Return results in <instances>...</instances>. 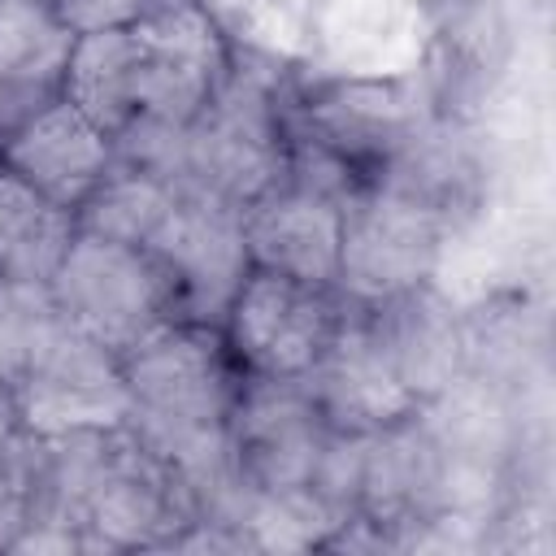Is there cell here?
<instances>
[{"mask_svg": "<svg viewBox=\"0 0 556 556\" xmlns=\"http://www.w3.org/2000/svg\"><path fill=\"white\" fill-rule=\"evenodd\" d=\"M452 222L395 182H369L343 204L334 291L348 304H382L434 282Z\"/></svg>", "mask_w": 556, "mask_h": 556, "instance_id": "cell-1", "label": "cell"}, {"mask_svg": "<svg viewBox=\"0 0 556 556\" xmlns=\"http://www.w3.org/2000/svg\"><path fill=\"white\" fill-rule=\"evenodd\" d=\"M48 287L65 321L117 356L156 326L174 321V287L161 261L148 248L113 243L87 230L74 235Z\"/></svg>", "mask_w": 556, "mask_h": 556, "instance_id": "cell-2", "label": "cell"}, {"mask_svg": "<svg viewBox=\"0 0 556 556\" xmlns=\"http://www.w3.org/2000/svg\"><path fill=\"white\" fill-rule=\"evenodd\" d=\"M348 300L334 287L252 269L226 308L222 339L252 378H304L334 343Z\"/></svg>", "mask_w": 556, "mask_h": 556, "instance_id": "cell-3", "label": "cell"}, {"mask_svg": "<svg viewBox=\"0 0 556 556\" xmlns=\"http://www.w3.org/2000/svg\"><path fill=\"white\" fill-rule=\"evenodd\" d=\"M195 521V508L174 469L152 456L126 426L109 434L104 460L83 504V534L91 552L174 547Z\"/></svg>", "mask_w": 556, "mask_h": 556, "instance_id": "cell-4", "label": "cell"}, {"mask_svg": "<svg viewBox=\"0 0 556 556\" xmlns=\"http://www.w3.org/2000/svg\"><path fill=\"white\" fill-rule=\"evenodd\" d=\"M9 391L22 430L39 439L70 430H117L126 426L130 408L122 356L70 321Z\"/></svg>", "mask_w": 556, "mask_h": 556, "instance_id": "cell-5", "label": "cell"}, {"mask_svg": "<svg viewBox=\"0 0 556 556\" xmlns=\"http://www.w3.org/2000/svg\"><path fill=\"white\" fill-rule=\"evenodd\" d=\"M447 473V456L421 413L374 430L365 443L361 513L352 526L374 530L378 543H417L421 530L452 521Z\"/></svg>", "mask_w": 556, "mask_h": 556, "instance_id": "cell-6", "label": "cell"}, {"mask_svg": "<svg viewBox=\"0 0 556 556\" xmlns=\"http://www.w3.org/2000/svg\"><path fill=\"white\" fill-rule=\"evenodd\" d=\"M330 426L300 378H239L226 439L248 491H300L321 456Z\"/></svg>", "mask_w": 556, "mask_h": 556, "instance_id": "cell-7", "label": "cell"}, {"mask_svg": "<svg viewBox=\"0 0 556 556\" xmlns=\"http://www.w3.org/2000/svg\"><path fill=\"white\" fill-rule=\"evenodd\" d=\"M148 252L161 261L174 287V317L222 330L230 300L252 274V252L243 239V208L182 195L169 226Z\"/></svg>", "mask_w": 556, "mask_h": 556, "instance_id": "cell-8", "label": "cell"}, {"mask_svg": "<svg viewBox=\"0 0 556 556\" xmlns=\"http://www.w3.org/2000/svg\"><path fill=\"white\" fill-rule=\"evenodd\" d=\"M139 117L191 126L230 65V43L204 4L152 9L139 22Z\"/></svg>", "mask_w": 556, "mask_h": 556, "instance_id": "cell-9", "label": "cell"}, {"mask_svg": "<svg viewBox=\"0 0 556 556\" xmlns=\"http://www.w3.org/2000/svg\"><path fill=\"white\" fill-rule=\"evenodd\" d=\"M352 308L417 404L434 400L465 374V317L434 291V282Z\"/></svg>", "mask_w": 556, "mask_h": 556, "instance_id": "cell-10", "label": "cell"}, {"mask_svg": "<svg viewBox=\"0 0 556 556\" xmlns=\"http://www.w3.org/2000/svg\"><path fill=\"white\" fill-rule=\"evenodd\" d=\"M0 165L74 213L113 169V135L56 96L0 139Z\"/></svg>", "mask_w": 556, "mask_h": 556, "instance_id": "cell-11", "label": "cell"}, {"mask_svg": "<svg viewBox=\"0 0 556 556\" xmlns=\"http://www.w3.org/2000/svg\"><path fill=\"white\" fill-rule=\"evenodd\" d=\"M308 400L317 404L321 421L330 430H352V434H374L391 421L413 417L421 404L400 387L391 365L382 361L378 343L361 326L356 308L348 304V317L334 334V343L321 352V361L300 378Z\"/></svg>", "mask_w": 556, "mask_h": 556, "instance_id": "cell-12", "label": "cell"}, {"mask_svg": "<svg viewBox=\"0 0 556 556\" xmlns=\"http://www.w3.org/2000/svg\"><path fill=\"white\" fill-rule=\"evenodd\" d=\"M339 226H343L339 200L295 187L287 178L243 208V239L252 252V269H274L321 287H334L339 274Z\"/></svg>", "mask_w": 556, "mask_h": 556, "instance_id": "cell-13", "label": "cell"}, {"mask_svg": "<svg viewBox=\"0 0 556 556\" xmlns=\"http://www.w3.org/2000/svg\"><path fill=\"white\" fill-rule=\"evenodd\" d=\"M74 39L48 0H0V139L61 96Z\"/></svg>", "mask_w": 556, "mask_h": 556, "instance_id": "cell-14", "label": "cell"}, {"mask_svg": "<svg viewBox=\"0 0 556 556\" xmlns=\"http://www.w3.org/2000/svg\"><path fill=\"white\" fill-rule=\"evenodd\" d=\"M139 70H143V43L139 22L78 35L61 74V96L87 113L104 135L126 130L139 117Z\"/></svg>", "mask_w": 556, "mask_h": 556, "instance_id": "cell-15", "label": "cell"}, {"mask_svg": "<svg viewBox=\"0 0 556 556\" xmlns=\"http://www.w3.org/2000/svg\"><path fill=\"white\" fill-rule=\"evenodd\" d=\"M74 235L78 222L70 208L52 204L0 165V278L52 282Z\"/></svg>", "mask_w": 556, "mask_h": 556, "instance_id": "cell-16", "label": "cell"}, {"mask_svg": "<svg viewBox=\"0 0 556 556\" xmlns=\"http://www.w3.org/2000/svg\"><path fill=\"white\" fill-rule=\"evenodd\" d=\"M178 187L165 182L161 174H148L139 165H126L113 156V169L100 178V187L74 208L78 230L130 243V248H152L161 230L169 226L178 208Z\"/></svg>", "mask_w": 556, "mask_h": 556, "instance_id": "cell-17", "label": "cell"}, {"mask_svg": "<svg viewBox=\"0 0 556 556\" xmlns=\"http://www.w3.org/2000/svg\"><path fill=\"white\" fill-rule=\"evenodd\" d=\"M65 313L48 282L0 278V387H13L56 339Z\"/></svg>", "mask_w": 556, "mask_h": 556, "instance_id": "cell-18", "label": "cell"}, {"mask_svg": "<svg viewBox=\"0 0 556 556\" xmlns=\"http://www.w3.org/2000/svg\"><path fill=\"white\" fill-rule=\"evenodd\" d=\"M30 447L35 439L26 430L0 443V552H13L30 521Z\"/></svg>", "mask_w": 556, "mask_h": 556, "instance_id": "cell-19", "label": "cell"}, {"mask_svg": "<svg viewBox=\"0 0 556 556\" xmlns=\"http://www.w3.org/2000/svg\"><path fill=\"white\" fill-rule=\"evenodd\" d=\"M56 9V17L74 30V35H91V30H113V26H135L148 17V0H48Z\"/></svg>", "mask_w": 556, "mask_h": 556, "instance_id": "cell-20", "label": "cell"}]
</instances>
